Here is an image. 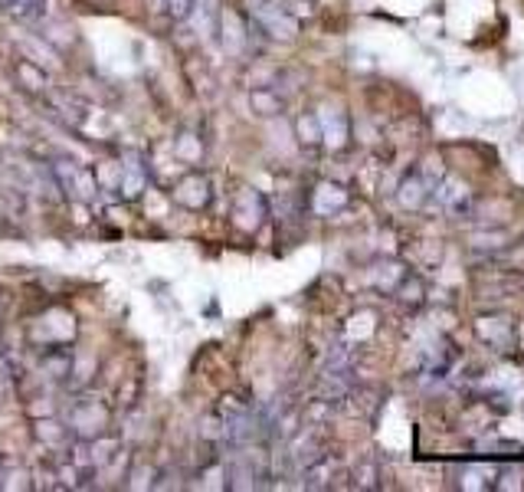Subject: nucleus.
<instances>
[{
    "label": "nucleus",
    "instance_id": "1",
    "mask_svg": "<svg viewBox=\"0 0 524 492\" xmlns=\"http://www.w3.org/2000/svg\"><path fill=\"white\" fill-rule=\"evenodd\" d=\"M4 7L16 16H40L43 7H46V0H4Z\"/></svg>",
    "mask_w": 524,
    "mask_h": 492
}]
</instances>
